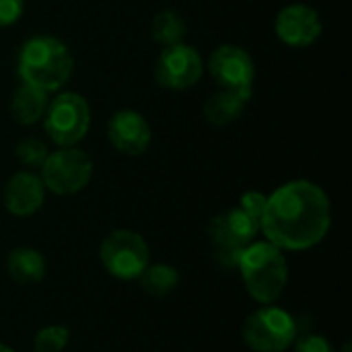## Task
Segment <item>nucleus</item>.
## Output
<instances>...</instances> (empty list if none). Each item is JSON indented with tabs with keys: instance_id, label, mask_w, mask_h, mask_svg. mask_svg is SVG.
I'll use <instances>...</instances> for the list:
<instances>
[{
	"instance_id": "f257e3e1",
	"label": "nucleus",
	"mask_w": 352,
	"mask_h": 352,
	"mask_svg": "<svg viewBox=\"0 0 352 352\" xmlns=\"http://www.w3.org/2000/svg\"><path fill=\"white\" fill-rule=\"evenodd\" d=\"M330 227V198L309 179H293L276 188L260 219V233L283 252H307L320 245Z\"/></svg>"
},
{
	"instance_id": "f03ea898",
	"label": "nucleus",
	"mask_w": 352,
	"mask_h": 352,
	"mask_svg": "<svg viewBox=\"0 0 352 352\" xmlns=\"http://www.w3.org/2000/svg\"><path fill=\"white\" fill-rule=\"evenodd\" d=\"M74 70V58L68 45L54 35L29 37L16 58V72L23 82L45 93L62 89Z\"/></svg>"
},
{
	"instance_id": "6ab92c4d",
	"label": "nucleus",
	"mask_w": 352,
	"mask_h": 352,
	"mask_svg": "<svg viewBox=\"0 0 352 352\" xmlns=\"http://www.w3.org/2000/svg\"><path fill=\"white\" fill-rule=\"evenodd\" d=\"M70 340V330L66 326H45L33 338L35 352H62Z\"/></svg>"
},
{
	"instance_id": "412c9836",
	"label": "nucleus",
	"mask_w": 352,
	"mask_h": 352,
	"mask_svg": "<svg viewBox=\"0 0 352 352\" xmlns=\"http://www.w3.org/2000/svg\"><path fill=\"white\" fill-rule=\"evenodd\" d=\"M293 346L295 352H336L334 344L322 334H299Z\"/></svg>"
},
{
	"instance_id": "b1692460",
	"label": "nucleus",
	"mask_w": 352,
	"mask_h": 352,
	"mask_svg": "<svg viewBox=\"0 0 352 352\" xmlns=\"http://www.w3.org/2000/svg\"><path fill=\"white\" fill-rule=\"evenodd\" d=\"M336 352H352V344H351V342H344V344H342V349H340V351H336Z\"/></svg>"
},
{
	"instance_id": "aec40b11",
	"label": "nucleus",
	"mask_w": 352,
	"mask_h": 352,
	"mask_svg": "<svg viewBox=\"0 0 352 352\" xmlns=\"http://www.w3.org/2000/svg\"><path fill=\"white\" fill-rule=\"evenodd\" d=\"M14 153H16V159L25 167H29V169H39L43 165V161L47 159V155H50L45 142L39 140V138H33V136L31 138H23L16 144Z\"/></svg>"
},
{
	"instance_id": "423d86ee",
	"label": "nucleus",
	"mask_w": 352,
	"mask_h": 352,
	"mask_svg": "<svg viewBox=\"0 0 352 352\" xmlns=\"http://www.w3.org/2000/svg\"><path fill=\"white\" fill-rule=\"evenodd\" d=\"M99 262L118 280H138L151 264V250L144 237L132 229H116L99 245Z\"/></svg>"
},
{
	"instance_id": "6e6552de",
	"label": "nucleus",
	"mask_w": 352,
	"mask_h": 352,
	"mask_svg": "<svg viewBox=\"0 0 352 352\" xmlns=\"http://www.w3.org/2000/svg\"><path fill=\"white\" fill-rule=\"evenodd\" d=\"M41 169V182L47 192L56 196H72L85 190L93 177V161L91 157L76 148L64 146L47 155Z\"/></svg>"
},
{
	"instance_id": "f8f14e48",
	"label": "nucleus",
	"mask_w": 352,
	"mask_h": 352,
	"mask_svg": "<svg viewBox=\"0 0 352 352\" xmlns=\"http://www.w3.org/2000/svg\"><path fill=\"white\" fill-rule=\"evenodd\" d=\"M107 138L118 153L138 157L148 148L153 130L142 113L134 109H118L107 122Z\"/></svg>"
},
{
	"instance_id": "9b49d317",
	"label": "nucleus",
	"mask_w": 352,
	"mask_h": 352,
	"mask_svg": "<svg viewBox=\"0 0 352 352\" xmlns=\"http://www.w3.org/2000/svg\"><path fill=\"white\" fill-rule=\"evenodd\" d=\"M324 31L320 12L303 2L285 6L274 19L276 37L291 47H307L320 39Z\"/></svg>"
},
{
	"instance_id": "393cba45",
	"label": "nucleus",
	"mask_w": 352,
	"mask_h": 352,
	"mask_svg": "<svg viewBox=\"0 0 352 352\" xmlns=\"http://www.w3.org/2000/svg\"><path fill=\"white\" fill-rule=\"evenodd\" d=\"M0 352H14V349H10V346H6V344L0 342Z\"/></svg>"
},
{
	"instance_id": "20e7f679",
	"label": "nucleus",
	"mask_w": 352,
	"mask_h": 352,
	"mask_svg": "<svg viewBox=\"0 0 352 352\" xmlns=\"http://www.w3.org/2000/svg\"><path fill=\"white\" fill-rule=\"evenodd\" d=\"M41 122L56 146H76L91 128V107L80 93L64 91L50 99Z\"/></svg>"
},
{
	"instance_id": "0eeeda50",
	"label": "nucleus",
	"mask_w": 352,
	"mask_h": 352,
	"mask_svg": "<svg viewBox=\"0 0 352 352\" xmlns=\"http://www.w3.org/2000/svg\"><path fill=\"white\" fill-rule=\"evenodd\" d=\"M258 235L260 223L252 219L248 212H243L239 206L223 210L208 225V237L212 243L214 260L227 270L237 268L241 250L256 241Z\"/></svg>"
},
{
	"instance_id": "4468645a",
	"label": "nucleus",
	"mask_w": 352,
	"mask_h": 352,
	"mask_svg": "<svg viewBox=\"0 0 352 352\" xmlns=\"http://www.w3.org/2000/svg\"><path fill=\"white\" fill-rule=\"evenodd\" d=\"M6 272L12 283H16L21 287H31L45 278L47 264L39 250L14 248L6 258Z\"/></svg>"
},
{
	"instance_id": "a211bd4d",
	"label": "nucleus",
	"mask_w": 352,
	"mask_h": 352,
	"mask_svg": "<svg viewBox=\"0 0 352 352\" xmlns=\"http://www.w3.org/2000/svg\"><path fill=\"white\" fill-rule=\"evenodd\" d=\"M151 35H153V39H155L157 43H161L163 47L182 43V39H184V35H186V21H184V16H182L177 10H173V8L159 10V12L153 16Z\"/></svg>"
},
{
	"instance_id": "39448f33",
	"label": "nucleus",
	"mask_w": 352,
	"mask_h": 352,
	"mask_svg": "<svg viewBox=\"0 0 352 352\" xmlns=\"http://www.w3.org/2000/svg\"><path fill=\"white\" fill-rule=\"evenodd\" d=\"M241 336L254 352H285L299 336V324L287 309L262 305L245 318Z\"/></svg>"
},
{
	"instance_id": "7ed1b4c3",
	"label": "nucleus",
	"mask_w": 352,
	"mask_h": 352,
	"mask_svg": "<svg viewBox=\"0 0 352 352\" xmlns=\"http://www.w3.org/2000/svg\"><path fill=\"white\" fill-rule=\"evenodd\" d=\"M237 270L248 295L260 305H274L289 285V262L270 241H252L239 254Z\"/></svg>"
},
{
	"instance_id": "1a4fd4ad",
	"label": "nucleus",
	"mask_w": 352,
	"mask_h": 352,
	"mask_svg": "<svg viewBox=\"0 0 352 352\" xmlns=\"http://www.w3.org/2000/svg\"><path fill=\"white\" fill-rule=\"evenodd\" d=\"M208 72L221 89L250 101L256 82V64L248 50L235 43L214 47L208 58Z\"/></svg>"
},
{
	"instance_id": "4be33fe9",
	"label": "nucleus",
	"mask_w": 352,
	"mask_h": 352,
	"mask_svg": "<svg viewBox=\"0 0 352 352\" xmlns=\"http://www.w3.org/2000/svg\"><path fill=\"white\" fill-rule=\"evenodd\" d=\"M266 200H268L266 194H262V192H258V190H250V192H245V194L239 198V208L260 223L262 212H264V208H266Z\"/></svg>"
},
{
	"instance_id": "2eb2a0df",
	"label": "nucleus",
	"mask_w": 352,
	"mask_h": 352,
	"mask_svg": "<svg viewBox=\"0 0 352 352\" xmlns=\"http://www.w3.org/2000/svg\"><path fill=\"white\" fill-rule=\"evenodd\" d=\"M47 103H50V93L33 85L21 82L10 99V116L21 126H33L39 120H43Z\"/></svg>"
},
{
	"instance_id": "f3484780",
	"label": "nucleus",
	"mask_w": 352,
	"mask_h": 352,
	"mask_svg": "<svg viewBox=\"0 0 352 352\" xmlns=\"http://www.w3.org/2000/svg\"><path fill=\"white\" fill-rule=\"evenodd\" d=\"M138 285L151 297H167L179 287V272L171 264H148L138 276Z\"/></svg>"
},
{
	"instance_id": "9d476101",
	"label": "nucleus",
	"mask_w": 352,
	"mask_h": 352,
	"mask_svg": "<svg viewBox=\"0 0 352 352\" xmlns=\"http://www.w3.org/2000/svg\"><path fill=\"white\" fill-rule=\"evenodd\" d=\"M155 80L169 91L192 89L204 74V62L200 52L188 43H175L163 47L155 62Z\"/></svg>"
},
{
	"instance_id": "dca6fc26",
	"label": "nucleus",
	"mask_w": 352,
	"mask_h": 352,
	"mask_svg": "<svg viewBox=\"0 0 352 352\" xmlns=\"http://www.w3.org/2000/svg\"><path fill=\"white\" fill-rule=\"evenodd\" d=\"M248 101L243 97H239L233 91H217L212 93L206 103H204V120L214 126V128H225L229 124H233L235 120H239L245 111Z\"/></svg>"
},
{
	"instance_id": "5701e85b",
	"label": "nucleus",
	"mask_w": 352,
	"mask_h": 352,
	"mask_svg": "<svg viewBox=\"0 0 352 352\" xmlns=\"http://www.w3.org/2000/svg\"><path fill=\"white\" fill-rule=\"evenodd\" d=\"M25 10V0H0V27L14 25Z\"/></svg>"
},
{
	"instance_id": "ddd939ff",
	"label": "nucleus",
	"mask_w": 352,
	"mask_h": 352,
	"mask_svg": "<svg viewBox=\"0 0 352 352\" xmlns=\"http://www.w3.org/2000/svg\"><path fill=\"white\" fill-rule=\"evenodd\" d=\"M45 186L33 171L14 173L4 186V208L19 219L35 214L45 202Z\"/></svg>"
}]
</instances>
